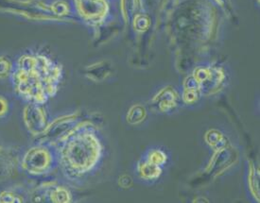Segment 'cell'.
<instances>
[{"label": "cell", "mask_w": 260, "mask_h": 203, "mask_svg": "<svg viewBox=\"0 0 260 203\" xmlns=\"http://www.w3.org/2000/svg\"><path fill=\"white\" fill-rule=\"evenodd\" d=\"M62 76L61 64L42 53L22 55L10 74L17 95L28 104L40 105L57 93Z\"/></svg>", "instance_id": "1"}, {"label": "cell", "mask_w": 260, "mask_h": 203, "mask_svg": "<svg viewBox=\"0 0 260 203\" xmlns=\"http://www.w3.org/2000/svg\"><path fill=\"white\" fill-rule=\"evenodd\" d=\"M54 146L58 167L70 181L94 173L103 162L105 150L99 131L89 124L77 125Z\"/></svg>", "instance_id": "2"}, {"label": "cell", "mask_w": 260, "mask_h": 203, "mask_svg": "<svg viewBox=\"0 0 260 203\" xmlns=\"http://www.w3.org/2000/svg\"><path fill=\"white\" fill-rule=\"evenodd\" d=\"M58 167V159L53 144L35 145L22 158V168L31 177L46 176Z\"/></svg>", "instance_id": "3"}, {"label": "cell", "mask_w": 260, "mask_h": 203, "mask_svg": "<svg viewBox=\"0 0 260 203\" xmlns=\"http://www.w3.org/2000/svg\"><path fill=\"white\" fill-rule=\"evenodd\" d=\"M190 76L203 96L219 93L227 82L225 69L212 63L197 65L192 70Z\"/></svg>", "instance_id": "4"}, {"label": "cell", "mask_w": 260, "mask_h": 203, "mask_svg": "<svg viewBox=\"0 0 260 203\" xmlns=\"http://www.w3.org/2000/svg\"><path fill=\"white\" fill-rule=\"evenodd\" d=\"M74 9L77 15L91 27L103 25L110 15L107 0H74Z\"/></svg>", "instance_id": "5"}, {"label": "cell", "mask_w": 260, "mask_h": 203, "mask_svg": "<svg viewBox=\"0 0 260 203\" xmlns=\"http://www.w3.org/2000/svg\"><path fill=\"white\" fill-rule=\"evenodd\" d=\"M181 103L182 98L180 93L171 85L160 89L151 99L152 108L162 114H170L171 112H174Z\"/></svg>", "instance_id": "6"}, {"label": "cell", "mask_w": 260, "mask_h": 203, "mask_svg": "<svg viewBox=\"0 0 260 203\" xmlns=\"http://www.w3.org/2000/svg\"><path fill=\"white\" fill-rule=\"evenodd\" d=\"M24 120L27 129L32 133H41L46 131L48 127L47 113L40 104H29L25 111Z\"/></svg>", "instance_id": "7"}, {"label": "cell", "mask_w": 260, "mask_h": 203, "mask_svg": "<svg viewBox=\"0 0 260 203\" xmlns=\"http://www.w3.org/2000/svg\"><path fill=\"white\" fill-rule=\"evenodd\" d=\"M163 168L164 167H161L157 164L152 163L143 157L137 162L136 172L138 178L143 182L154 183L162 175Z\"/></svg>", "instance_id": "8"}, {"label": "cell", "mask_w": 260, "mask_h": 203, "mask_svg": "<svg viewBox=\"0 0 260 203\" xmlns=\"http://www.w3.org/2000/svg\"><path fill=\"white\" fill-rule=\"evenodd\" d=\"M248 189L250 191V195L254 198L255 201H259V175L258 170H256L253 162L249 164L248 167Z\"/></svg>", "instance_id": "9"}, {"label": "cell", "mask_w": 260, "mask_h": 203, "mask_svg": "<svg viewBox=\"0 0 260 203\" xmlns=\"http://www.w3.org/2000/svg\"><path fill=\"white\" fill-rule=\"evenodd\" d=\"M144 158L154 164H157L161 167H164L169 161V157H168L167 152L159 148H152V149H148L144 155Z\"/></svg>", "instance_id": "10"}, {"label": "cell", "mask_w": 260, "mask_h": 203, "mask_svg": "<svg viewBox=\"0 0 260 203\" xmlns=\"http://www.w3.org/2000/svg\"><path fill=\"white\" fill-rule=\"evenodd\" d=\"M147 110L143 105L136 104L133 105L127 113V121L132 125H137L143 122L147 117Z\"/></svg>", "instance_id": "11"}, {"label": "cell", "mask_w": 260, "mask_h": 203, "mask_svg": "<svg viewBox=\"0 0 260 203\" xmlns=\"http://www.w3.org/2000/svg\"><path fill=\"white\" fill-rule=\"evenodd\" d=\"M206 142L212 149H222L225 146V139L218 130H209L206 134Z\"/></svg>", "instance_id": "12"}, {"label": "cell", "mask_w": 260, "mask_h": 203, "mask_svg": "<svg viewBox=\"0 0 260 203\" xmlns=\"http://www.w3.org/2000/svg\"><path fill=\"white\" fill-rule=\"evenodd\" d=\"M134 28L137 32L143 33L148 30L151 26V19L148 15L144 14H137L134 17Z\"/></svg>", "instance_id": "13"}, {"label": "cell", "mask_w": 260, "mask_h": 203, "mask_svg": "<svg viewBox=\"0 0 260 203\" xmlns=\"http://www.w3.org/2000/svg\"><path fill=\"white\" fill-rule=\"evenodd\" d=\"M13 110V101L6 95L0 94V121L7 119Z\"/></svg>", "instance_id": "14"}, {"label": "cell", "mask_w": 260, "mask_h": 203, "mask_svg": "<svg viewBox=\"0 0 260 203\" xmlns=\"http://www.w3.org/2000/svg\"><path fill=\"white\" fill-rule=\"evenodd\" d=\"M49 197L51 201H54V202H69L70 200V194L66 188L56 187L50 193Z\"/></svg>", "instance_id": "15"}, {"label": "cell", "mask_w": 260, "mask_h": 203, "mask_svg": "<svg viewBox=\"0 0 260 203\" xmlns=\"http://www.w3.org/2000/svg\"><path fill=\"white\" fill-rule=\"evenodd\" d=\"M13 65L10 64L9 61L5 58L0 57V78H4L7 75L11 74Z\"/></svg>", "instance_id": "16"}, {"label": "cell", "mask_w": 260, "mask_h": 203, "mask_svg": "<svg viewBox=\"0 0 260 203\" xmlns=\"http://www.w3.org/2000/svg\"><path fill=\"white\" fill-rule=\"evenodd\" d=\"M120 13L122 14V18L125 23L129 21V1L128 0H120Z\"/></svg>", "instance_id": "17"}, {"label": "cell", "mask_w": 260, "mask_h": 203, "mask_svg": "<svg viewBox=\"0 0 260 203\" xmlns=\"http://www.w3.org/2000/svg\"><path fill=\"white\" fill-rule=\"evenodd\" d=\"M217 4H219V6H221V7H224V5H225L227 2H230V0H214Z\"/></svg>", "instance_id": "18"}]
</instances>
